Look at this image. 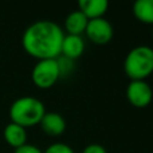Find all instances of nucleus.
<instances>
[{
  "mask_svg": "<svg viewBox=\"0 0 153 153\" xmlns=\"http://www.w3.org/2000/svg\"><path fill=\"white\" fill-rule=\"evenodd\" d=\"M89 19L83 15L79 10L73 11L65 19V31L66 35H76V36H82L86 31Z\"/></svg>",
  "mask_w": 153,
  "mask_h": 153,
  "instance_id": "10",
  "label": "nucleus"
},
{
  "mask_svg": "<svg viewBox=\"0 0 153 153\" xmlns=\"http://www.w3.org/2000/svg\"><path fill=\"white\" fill-rule=\"evenodd\" d=\"M65 31L53 20H38L31 23L23 32L22 46L24 51L38 61L56 59L61 55Z\"/></svg>",
  "mask_w": 153,
  "mask_h": 153,
  "instance_id": "1",
  "label": "nucleus"
},
{
  "mask_svg": "<svg viewBox=\"0 0 153 153\" xmlns=\"http://www.w3.org/2000/svg\"><path fill=\"white\" fill-rule=\"evenodd\" d=\"M126 98L134 108H146L153 100V90L146 81H130L126 87Z\"/></svg>",
  "mask_w": 153,
  "mask_h": 153,
  "instance_id": "6",
  "label": "nucleus"
},
{
  "mask_svg": "<svg viewBox=\"0 0 153 153\" xmlns=\"http://www.w3.org/2000/svg\"><path fill=\"white\" fill-rule=\"evenodd\" d=\"M82 153H108L105 146L100 145V144H90V145L85 146Z\"/></svg>",
  "mask_w": 153,
  "mask_h": 153,
  "instance_id": "16",
  "label": "nucleus"
},
{
  "mask_svg": "<svg viewBox=\"0 0 153 153\" xmlns=\"http://www.w3.org/2000/svg\"><path fill=\"white\" fill-rule=\"evenodd\" d=\"M124 71L130 81H145L153 73V48L136 46L124 59Z\"/></svg>",
  "mask_w": 153,
  "mask_h": 153,
  "instance_id": "3",
  "label": "nucleus"
},
{
  "mask_svg": "<svg viewBox=\"0 0 153 153\" xmlns=\"http://www.w3.org/2000/svg\"><path fill=\"white\" fill-rule=\"evenodd\" d=\"M32 82L39 89H50L61 78L59 66L56 59H42L38 61L32 67L31 73Z\"/></svg>",
  "mask_w": 153,
  "mask_h": 153,
  "instance_id": "4",
  "label": "nucleus"
},
{
  "mask_svg": "<svg viewBox=\"0 0 153 153\" xmlns=\"http://www.w3.org/2000/svg\"><path fill=\"white\" fill-rule=\"evenodd\" d=\"M152 36H153V30H152Z\"/></svg>",
  "mask_w": 153,
  "mask_h": 153,
  "instance_id": "17",
  "label": "nucleus"
},
{
  "mask_svg": "<svg viewBox=\"0 0 153 153\" xmlns=\"http://www.w3.org/2000/svg\"><path fill=\"white\" fill-rule=\"evenodd\" d=\"M4 140L7 141V144H10L11 146L19 148V146L24 145L27 143V130L26 128L20 126V125L15 124V122H8L4 128Z\"/></svg>",
  "mask_w": 153,
  "mask_h": 153,
  "instance_id": "11",
  "label": "nucleus"
},
{
  "mask_svg": "<svg viewBox=\"0 0 153 153\" xmlns=\"http://www.w3.org/2000/svg\"><path fill=\"white\" fill-rule=\"evenodd\" d=\"M43 153H75L74 149L70 145L63 143H54L48 145L47 148L43 151Z\"/></svg>",
  "mask_w": 153,
  "mask_h": 153,
  "instance_id": "14",
  "label": "nucleus"
},
{
  "mask_svg": "<svg viewBox=\"0 0 153 153\" xmlns=\"http://www.w3.org/2000/svg\"><path fill=\"white\" fill-rule=\"evenodd\" d=\"M108 8H109L108 0H79L78 1V10L89 20L103 18Z\"/></svg>",
  "mask_w": 153,
  "mask_h": 153,
  "instance_id": "9",
  "label": "nucleus"
},
{
  "mask_svg": "<svg viewBox=\"0 0 153 153\" xmlns=\"http://www.w3.org/2000/svg\"><path fill=\"white\" fill-rule=\"evenodd\" d=\"M13 153H43V151L40 148H38L36 145L26 143L24 145L19 146V148H15Z\"/></svg>",
  "mask_w": 153,
  "mask_h": 153,
  "instance_id": "15",
  "label": "nucleus"
},
{
  "mask_svg": "<svg viewBox=\"0 0 153 153\" xmlns=\"http://www.w3.org/2000/svg\"><path fill=\"white\" fill-rule=\"evenodd\" d=\"M56 62H58L61 76L69 75V73H73V70H74V61L67 59V58H65V56L59 55L58 58H56Z\"/></svg>",
  "mask_w": 153,
  "mask_h": 153,
  "instance_id": "13",
  "label": "nucleus"
},
{
  "mask_svg": "<svg viewBox=\"0 0 153 153\" xmlns=\"http://www.w3.org/2000/svg\"><path fill=\"white\" fill-rule=\"evenodd\" d=\"M133 15L141 23L153 26V0H137L133 4Z\"/></svg>",
  "mask_w": 153,
  "mask_h": 153,
  "instance_id": "12",
  "label": "nucleus"
},
{
  "mask_svg": "<svg viewBox=\"0 0 153 153\" xmlns=\"http://www.w3.org/2000/svg\"><path fill=\"white\" fill-rule=\"evenodd\" d=\"M39 125L43 132L51 137H58V136L63 134L66 130V121H65L63 116L56 111H48V113L46 111Z\"/></svg>",
  "mask_w": 153,
  "mask_h": 153,
  "instance_id": "7",
  "label": "nucleus"
},
{
  "mask_svg": "<svg viewBox=\"0 0 153 153\" xmlns=\"http://www.w3.org/2000/svg\"><path fill=\"white\" fill-rule=\"evenodd\" d=\"M85 35H86L87 39L91 43H94L97 46H103V45H108L113 39L114 30L108 19L98 18V19L89 20Z\"/></svg>",
  "mask_w": 153,
  "mask_h": 153,
  "instance_id": "5",
  "label": "nucleus"
},
{
  "mask_svg": "<svg viewBox=\"0 0 153 153\" xmlns=\"http://www.w3.org/2000/svg\"><path fill=\"white\" fill-rule=\"evenodd\" d=\"M46 113V108L40 100L32 95L19 97L10 106L11 122L20 125L23 128L38 125Z\"/></svg>",
  "mask_w": 153,
  "mask_h": 153,
  "instance_id": "2",
  "label": "nucleus"
},
{
  "mask_svg": "<svg viewBox=\"0 0 153 153\" xmlns=\"http://www.w3.org/2000/svg\"><path fill=\"white\" fill-rule=\"evenodd\" d=\"M85 51V40L82 36L65 34L61 47V56L75 61L83 54Z\"/></svg>",
  "mask_w": 153,
  "mask_h": 153,
  "instance_id": "8",
  "label": "nucleus"
}]
</instances>
